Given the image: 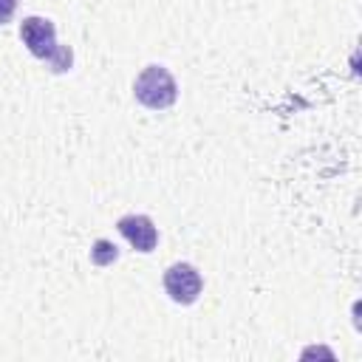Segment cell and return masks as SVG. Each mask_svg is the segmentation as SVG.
<instances>
[{
  "label": "cell",
  "instance_id": "5b68a950",
  "mask_svg": "<svg viewBox=\"0 0 362 362\" xmlns=\"http://www.w3.org/2000/svg\"><path fill=\"white\" fill-rule=\"evenodd\" d=\"M116 246H110L107 240H96V246L90 249V257H93V263L96 266H107L110 260H116Z\"/></svg>",
  "mask_w": 362,
  "mask_h": 362
},
{
  "label": "cell",
  "instance_id": "277c9868",
  "mask_svg": "<svg viewBox=\"0 0 362 362\" xmlns=\"http://www.w3.org/2000/svg\"><path fill=\"white\" fill-rule=\"evenodd\" d=\"M116 229L124 235V240L139 252H153L158 243V229L147 215H124L116 221Z\"/></svg>",
  "mask_w": 362,
  "mask_h": 362
},
{
  "label": "cell",
  "instance_id": "6da1fadb",
  "mask_svg": "<svg viewBox=\"0 0 362 362\" xmlns=\"http://www.w3.org/2000/svg\"><path fill=\"white\" fill-rule=\"evenodd\" d=\"M20 40L25 48L51 65V71H65L71 68V48H62L57 42V28L45 17H25L20 25Z\"/></svg>",
  "mask_w": 362,
  "mask_h": 362
},
{
  "label": "cell",
  "instance_id": "7a4b0ae2",
  "mask_svg": "<svg viewBox=\"0 0 362 362\" xmlns=\"http://www.w3.org/2000/svg\"><path fill=\"white\" fill-rule=\"evenodd\" d=\"M133 93L136 99L150 107V110H164L170 107L175 99H178V85L173 79V74L161 65H147L139 76H136V85H133Z\"/></svg>",
  "mask_w": 362,
  "mask_h": 362
},
{
  "label": "cell",
  "instance_id": "8992f818",
  "mask_svg": "<svg viewBox=\"0 0 362 362\" xmlns=\"http://www.w3.org/2000/svg\"><path fill=\"white\" fill-rule=\"evenodd\" d=\"M14 11H17V0H0V25L8 23L14 17Z\"/></svg>",
  "mask_w": 362,
  "mask_h": 362
},
{
  "label": "cell",
  "instance_id": "3957f363",
  "mask_svg": "<svg viewBox=\"0 0 362 362\" xmlns=\"http://www.w3.org/2000/svg\"><path fill=\"white\" fill-rule=\"evenodd\" d=\"M164 288L175 303L189 305V303L198 300V294L204 288V280H201V274L192 263H173L164 272Z\"/></svg>",
  "mask_w": 362,
  "mask_h": 362
}]
</instances>
